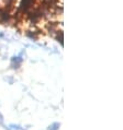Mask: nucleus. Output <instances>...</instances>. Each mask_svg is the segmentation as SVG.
<instances>
[{"label": "nucleus", "mask_w": 123, "mask_h": 130, "mask_svg": "<svg viewBox=\"0 0 123 130\" xmlns=\"http://www.w3.org/2000/svg\"><path fill=\"white\" fill-rule=\"evenodd\" d=\"M5 129H6V130H24V128H22L21 126H19V125H14V124L10 125L9 127L5 126Z\"/></svg>", "instance_id": "4"}, {"label": "nucleus", "mask_w": 123, "mask_h": 130, "mask_svg": "<svg viewBox=\"0 0 123 130\" xmlns=\"http://www.w3.org/2000/svg\"><path fill=\"white\" fill-rule=\"evenodd\" d=\"M32 3H33V0H22L20 3V7H19V12L20 13L27 12L28 10L31 8Z\"/></svg>", "instance_id": "1"}, {"label": "nucleus", "mask_w": 123, "mask_h": 130, "mask_svg": "<svg viewBox=\"0 0 123 130\" xmlns=\"http://www.w3.org/2000/svg\"><path fill=\"white\" fill-rule=\"evenodd\" d=\"M59 127H60V124H59V122H53L52 125L48 126L47 130H59Z\"/></svg>", "instance_id": "5"}, {"label": "nucleus", "mask_w": 123, "mask_h": 130, "mask_svg": "<svg viewBox=\"0 0 123 130\" xmlns=\"http://www.w3.org/2000/svg\"><path fill=\"white\" fill-rule=\"evenodd\" d=\"M27 35H28L30 38H33V39H36V38H38V36H36V35H35V34H32V33H30V32H28V34H27Z\"/></svg>", "instance_id": "7"}, {"label": "nucleus", "mask_w": 123, "mask_h": 130, "mask_svg": "<svg viewBox=\"0 0 123 130\" xmlns=\"http://www.w3.org/2000/svg\"><path fill=\"white\" fill-rule=\"evenodd\" d=\"M0 124L3 125V116L1 115V113H0Z\"/></svg>", "instance_id": "8"}, {"label": "nucleus", "mask_w": 123, "mask_h": 130, "mask_svg": "<svg viewBox=\"0 0 123 130\" xmlns=\"http://www.w3.org/2000/svg\"><path fill=\"white\" fill-rule=\"evenodd\" d=\"M23 61V58L20 56H14L12 57V59H11V62H12V67L13 68H19V66L21 64V62Z\"/></svg>", "instance_id": "3"}, {"label": "nucleus", "mask_w": 123, "mask_h": 130, "mask_svg": "<svg viewBox=\"0 0 123 130\" xmlns=\"http://www.w3.org/2000/svg\"><path fill=\"white\" fill-rule=\"evenodd\" d=\"M56 39L60 43V45H63V32L59 31L57 32V36H56Z\"/></svg>", "instance_id": "6"}, {"label": "nucleus", "mask_w": 123, "mask_h": 130, "mask_svg": "<svg viewBox=\"0 0 123 130\" xmlns=\"http://www.w3.org/2000/svg\"><path fill=\"white\" fill-rule=\"evenodd\" d=\"M10 20V14L7 9H0V22L7 23Z\"/></svg>", "instance_id": "2"}]
</instances>
